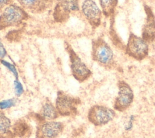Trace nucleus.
Here are the masks:
<instances>
[{
	"label": "nucleus",
	"mask_w": 155,
	"mask_h": 138,
	"mask_svg": "<svg viewBox=\"0 0 155 138\" xmlns=\"http://www.w3.org/2000/svg\"><path fill=\"white\" fill-rule=\"evenodd\" d=\"M91 58L93 61L106 69H113L116 66L113 50L101 37L93 39L91 41Z\"/></svg>",
	"instance_id": "1"
},
{
	"label": "nucleus",
	"mask_w": 155,
	"mask_h": 138,
	"mask_svg": "<svg viewBox=\"0 0 155 138\" xmlns=\"http://www.w3.org/2000/svg\"><path fill=\"white\" fill-rule=\"evenodd\" d=\"M29 15L21 6L12 4L6 7L0 15V30L18 27L27 20Z\"/></svg>",
	"instance_id": "2"
},
{
	"label": "nucleus",
	"mask_w": 155,
	"mask_h": 138,
	"mask_svg": "<svg viewBox=\"0 0 155 138\" xmlns=\"http://www.w3.org/2000/svg\"><path fill=\"white\" fill-rule=\"evenodd\" d=\"M65 48L68 54L71 73L73 77L81 83L87 80L92 75L90 69L82 61L70 44L65 42Z\"/></svg>",
	"instance_id": "3"
},
{
	"label": "nucleus",
	"mask_w": 155,
	"mask_h": 138,
	"mask_svg": "<svg viewBox=\"0 0 155 138\" xmlns=\"http://www.w3.org/2000/svg\"><path fill=\"white\" fill-rule=\"evenodd\" d=\"M81 104V99L64 91L57 92L55 100L56 108L60 115L63 117H74L78 114V107Z\"/></svg>",
	"instance_id": "4"
},
{
	"label": "nucleus",
	"mask_w": 155,
	"mask_h": 138,
	"mask_svg": "<svg viewBox=\"0 0 155 138\" xmlns=\"http://www.w3.org/2000/svg\"><path fill=\"white\" fill-rule=\"evenodd\" d=\"M125 53L130 57L140 61L145 59L149 53V44L142 37L131 32L125 48Z\"/></svg>",
	"instance_id": "5"
},
{
	"label": "nucleus",
	"mask_w": 155,
	"mask_h": 138,
	"mask_svg": "<svg viewBox=\"0 0 155 138\" xmlns=\"http://www.w3.org/2000/svg\"><path fill=\"white\" fill-rule=\"evenodd\" d=\"M116 116V112L106 106L102 105H93L87 113L88 121L96 126L105 125L111 122Z\"/></svg>",
	"instance_id": "6"
},
{
	"label": "nucleus",
	"mask_w": 155,
	"mask_h": 138,
	"mask_svg": "<svg viewBox=\"0 0 155 138\" xmlns=\"http://www.w3.org/2000/svg\"><path fill=\"white\" fill-rule=\"evenodd\" d=\"M64 124L59 121L39 119L36 138H58L64 130Z\"/></svg>",
	"instance_id": "7"
},
{
	"label": "nucleus",
	"mask_w": 155,
	"mask_h": 138,
	"mask_svg": "<svg viewBox=\"0 0 155 138\" xmlns=\"http://www.w3.org/2000/svg\"><path fill=\"white\" fill-rule=\"evenodd\" d=\"M118 93L114 102V108L118 111L127 110L134 100V93L130 85L124 80L117 82Z\"/></svg>",
	"instance_id": "8"
},
{
	"label": "nucleus",
	"mask_w": 155,
	"mask_h": 138,
	"mask_svg": "<svg viewBox=\"0 0 155 138\" xmlns=\"http://www.w3.org/2000/svg\"><path fill=\"white\" fill-rule=\"evenodd\" d=\"M79 10V0H61L54 8L53 18L56 22L62 23Z\"/></svg>",
	"instance_id": "9"
},
{
	"label": "nucleus",
	"mask_w": 155,
	"mask_h": 138,
	"mask_svg": "<svg viewBox=\"0 0 155 138\" xmlns=\"http://www.w3.org/2000/svg\"><path fill=\"white\" fill-rule=\"evenodd\" d=\"M81 12L93 29L101 24L102 12L93 0H84L81 5Z\"/></svg>",
	"instance_id": "10"
},
{
	"label": "nucleus",
	"mask_w": 155,
	"mask_h": 138,
	"mask_svg": "<svg viewBox=\"0 0 155 138\" xmlns=\"http://www.w3.org/2000/svg\"><path fill=\"white\" fill-rule=\"evenodd\" d=\"M144 10L146 19L142 30V38L150 44L155 40V15L148 5H144Z\"/></svg>",
	"instance_id": "11"
},
{
	"label": "nucleus",
	"mask_w": 155,
	"mask_h": 138,
	"mask_svg": "<svg viewBox=\"0 0 155 138\" xmlns=\"http://www.w3.org/2000/svg\"><path fill=\"white\" fill-rule=\"evenodd\" d=\"M20 6L32 13H41L48 8L53 0H17Z\"/></svg>",
	"instance_id": "12"
},
{
	"label": "nucleus",
	"mask_w": 155,
	"mask_h": 138,
	"mask_svg": "<svg viewBox=\"0 0 155 138\" xmlns=\"http://www.w3.org/2000/svg\"><path fill=\"white\" fill-rule=\"evenodd\" d=\"M39 119L47 120H55L56 119L60 117V115L56 108L54 104H53L48 99L42 102L39 113L38 114Z\"/></svg>",
	"instance_id": "13"
},
{
	"label": "nucleus",
	"mask_w": 155,
	"mask_h": 138,
	"mask_svg": "<svg viewBox=\"0 0 155 138\" xmlns=\"http://www.w3.org/2000/svg\"><path fill=\"white\" fill-rule=\"evenodd\" d=\"M10 119L0 110V138H15Z\"/></svg>",
	"instance_id": "14"
},
{
	"label": "nucleus",
	"mask_w": 155,
	"mask_h": 138,
	"mask_svg": "<svg viewBox=\"0 0 155 138\" xmlns=\"http://www.w3.org/2000/svg\"><path fill=\"white\" fill-rule=\"evenodd\" d=\"M12 130L15 137H28L31 131L30 124L24 119H19L12 125Z\"/></svg>",
	"instance_id": "15"
},
{
	"label": "nucleus",
	"mask_w": 155,
	"mask_h": 138,
	"mask_svg": "<svg viewBox=\"0 0 155 138\" xmlns=\"http://www.w3.org/2000/svg\"><path fill=\"white\" fill-rule=\"evenodd\" d=\"M102 14L105 18H111L114 15L118 0H99Z\"/></svg>",
	"instance_id": "16"
},
{
	"label": "nucleus",
	"mask_w": 155,
	"mask_h": 138,
	"mask_svg": "<svg viewBox=\"0 0 155 138\" xmlns=\"http://www.w3.org/2000/svg\"><path fill=\"white\" fill-rule=\"evenodd\" d=\"M114 15L112 16L110 18V28H109V34L111 39V41H112L113 44L118 48L120 49H124L125 48V45H124L121 39L117 34L116 30L115 29V19H114Z\"/></svg>",
	"instance_id": "17"
},
{
	"label": "nucleus",
	"mask_w": 155,
	"mask_h": 138,
	"mask_svg": "<svg viewBox=\"0 0 155 138\" xmlns=\"http://www.w3.org/2000/svg\"><path fill=\"white\" fill-rule=\"evenodd\" d=\"M17 104V99L16 98H10L4 99L0 101V110H4L5 109L10 108Z\"/></svg>",
	"instance_id": "18"
},
{
	"label": "nucleus",
	"mask_w": 155,
	"mask_h": 138,
	"mask_svg": "<svg viewBox=\"0 0 155 138\" xmlns=\"http://www.w3.org/2000/svg\"><path fill=\"white\" fill-rule=\"evenodd\" d=\"M0 62L4 67H5L14 75V76L15 77L16 79H18V72L16 68L15 67V66L13 64L8 62L4 59H0Z\"/></svg>",
	"instance_id": "19"
},
{
	"label": "nucleus",
	"mask_w": 155,
	"mask_h": 138,
	"mask_svg": "<svg viewBox=\"0 0 155 138\" xmlns=\"http://www.w3.org/2000/svg\"><path fill=\"white\" fill-rule=\"evenodd\" d=\"M14 88L16 96L19 97L24 93V90L23 85L18 79H16V80L14 81Z\"/></svg>",
	"instance_id": "20"
},
{
	"label": "nucleus",
	"mask_w": 155,
	"mask_h": 138,
	"mask_svg": "<svg viewBox=\"0 0 155 138\" xmlns=\"http://www.w3.org/2000/svg\"><path fill=\"white\" fill-rule=\"evenodd\" d=\"M13 0H0V12H2L6 7L12 4Z\"/></svg>",
	"instance_id": "21"
},
{
	"label": "nucleus",
	"mask_w": 155,
	"mask_h": 138,
	"mask_svg": "<svg viewBox=\"0 0 155 138\" xmlns=\"http://www.w3.org/2000/svg\"><path fill=\"white\" fill-rule=\"evenodd\" d=\"M7 55V51L4 46V44L0 39V59H3Z\"/></svg>",
	"instance_id": "22"
}]
</instances>
